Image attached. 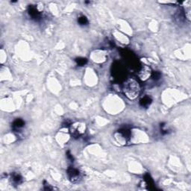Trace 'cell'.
Instances as JSON below:
<instances>
[{
    "label": "cell",
    "mask_w": 191,
    "mask_h": 191,
    "mask_svg": "<svg viewBox=\"0 0 191 191\" xmlns=\"http://www.w3.org/2000/svg\"><path fill=\"white\" fill-rule=\"evenodd\" d=\"M152 78L154 79V80L157 81L158 80V79H160V78L161 77V74L159 72L156 71V72H153L152 73Z\"/></svg>",
    "instance_id": "8fae6325"
},
{
    "label": "cell",
    "mask_w": 191,
    "mask_h": 191,
    "mask_svg": "<svg viewBox=\"0 0 191 191\" xmlns=\"http://www.w3.org/2000/svg\"><path fill=\"white\" fill-rule=\"evenodd\" d=\"M25 125V122L22 119H17L15 121L13 122V128L15 130H19L22 129Z\"/></svg>",
    "instance_id": "52a82bcc"
},
{
    "label": "cell",
    "mask_w": 191,
    "mask_h": 191,
    "mask_svg": "<svg viewBox=\"0 0 191 191\" xmlns=\"http://www.w3.org/2000/svg\"><path fill=\"white\" fill-rule=\"evenodd\" d=\"M152 102V99L150 96H145L142 99L140 100V104L142 107H144V108H146L149 105H150V104Z\"/></svg>",
    "instance_id": "8992f818"
},
{
    "label": "cell",
    "mask_w": 191,
    "mask_h": 191,
    "mask_svg": "<svg viewBox=\"0 0 191 191\" xmlns=\"http://www.w3.org/2000/svg\"><path fill=\"white\" fill-rule=\"evenodd\" d=\"M85 129V125L82 122H75L70 125V133L74 137H78L84 133Z\"/></svg>",
    "instance_id": "7a4b0ae2"
},
{
    "label": "cell",
    "mask_w": 191,
    "mask_h": 191,
    "mask_svg": "<svg viewBox=\"0 0 191 191\" xmlns=\"http://www.w3.org/2000/svg\"><path fill=\"white\" fill-rule=\"evenodd\" d=\"M124 95L130 100H134L138 97L141 91L140 84L135 78H128L122 84Z\"/></svg>",
    "instance_id": "6da1fadb"
},
{
    "label": "cell",
    "mask_w": 191,
    "mask_h": 191,
    "mask_svg": "<svg viewBox=\"0 0 191 191\" xmlns=\"http://www.w3.org/2000/svg\"><path fill=\"white\" fill-rule=\"evenodd\" d=\"M22 177L18 173H13L12 176H11V181H12L13 184H16V185H18V184H20L22 182Z\"/></svg>",
    "instance_id": "ba28073f"
},
{
    "label": "cell",
    "mask_w": 191,
    "mask_h": 191,
    "mask_svg": "<svg viewBox=\"0 0 191 191\" xmlns=\"http://www.w3.org/2000/svg\"><path fill=\"white\" fill-rule=\"evenodd\" d=\"M66 157H67V158H69V159H70V160L71 161H73V155H72V154L69 151H68L67 152H66Z\"/></svg>",
    "instance_id": "7c38bea8"
},
{
    "label": "cell",
    "mask_w": 191,
    "mask_h": 191,
    "mask_svg": "<svg viewBox=\"0 0 191 191\" xmlns=\"http://www.w3.org/2000/svg\"><path fill=\"white\" fill-rule=\"evenodd\" d=\"M152 69L150 66H147V65H143L141 66L140 70H139L137 75L139 77V78L142 81H146L149 78H150L152 75Z\"/></svg>",
    "instance_id": "277c9868"
},
{
    "label": "cell",
    "mask_w": 191,
    "mask_h": 191,
    "mask_svg": "<svg viewBox=\"0 0 191 191\" xmlns=\"http://www.w3.org/2000/svg\"><path fill=\"white\" fill-rule=\"evenodd\" d=\"M75 61H76L77 64H78V66H82L87 64V60L86 59V58H84V57H78V58L75 59Z\"/></svg>",
    "instance_id": "9c48e42d"
},
{
    "label": "cell",
    "mask_w": 191,
    "mask_h": 191,
    "mask_svg": "<svg viewBox=\"0 0 191 191\" xmlns=\"http://www.w3.org/2000/svg\"><path fill=\"white\" fill-rule=\"evenodd\" d=\"M28 14L33 19H38L40 17V12L37 10L36 8L32 6V5L29 6V8H28Z\"/></svg>",
    "instance_id": "5b68a950"
},
{
    "label": "cell",
    "mask_w": 191,
    "mask_h": 191,
    "mask_svg": "<svg viewBox=\"0 0 191 191\" xmlns=\"http://www.w3.org/2000/svg\"><path fill=\"white\" fill-rule=\"evenodd\" d=\"M67 173L70 181L73 183H77L78 181H80L81 179H82V174H81L80 171L78 170V169L75 168V167H69Z\"/></svg>",
    "instance_id": "3957f363"
},
{
    "label": "cell",
    "mask_w": 191,
    "mask_h": 191,
    "mask_svg": "<svg viewBox=\"0 0 191 191\" xmlns=\"http://www.w3.org/2000/svg\"><path fill=\"white\" fill-rule=\"evenodd\" d=\"M78 23L82 26H84V25H87L88 23V20H87V18L85 16H82L78 18Z\"/></svg>",
    "instance_id": "30bf717a"
}]
</instances>
